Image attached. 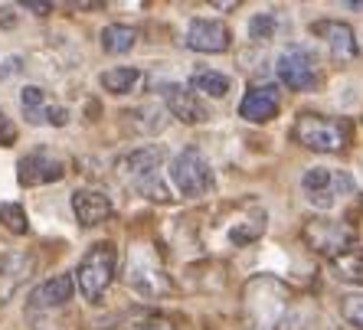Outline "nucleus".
Masks as SVG:
<instances>
[{
    "instance_id": "30",
    "label": "nucleus",
    "mask_w": 363,
    "mask_h": 330,
    "mask_svg": "<svg viewBox=\"0 0 363 330\" xmlns=\"http://www.w3.org/2000/svg\"><path fill=\"white\" fill-rule=\"evenodd\" d=\"M23 10H33V13H50L52 4H33V0H30V4H23Z\"/></svg>"
},
{
    "instance_id": "27",
    "label": "nucleus",
    "mask_w": 363,
    "mask_h": 330,
    "mask_svg": "<svg viewBox=\"0 0 363 330\" xmlns=\"http://www.w3.org/2000/svg\"><path fill=\"white\" fill-rule=\"evenodd\" d=\"M13 144H17V125L0 108V147H13Z\"/></svg>"
},
{
    "instance_id": "10",
    "label": "nucleus",
    "mask_w": 363,
    "mask_h": 330,
    "mask_svg": "<svg viewBox=\"0 0 363 330\" xmlns=\"http://www.w3.org/2000/svg\"><path fill=\"white\" fill-rule=\"evenodd\" d=\"M301 236L314 252L328 255V258H337L340 252L354 249V229L340 220H311Z\"/></svg>"
},
{
    "instance_id": "15",
    "label": "nucleus",
    "mask_w": 363,
    "mask_h": 330,
    "mask_svg": "<svg viewBox=\"0 0 363 330\" xmlns=\"http://www.w3.org/2000/svg\"><path fill=\"white\" fill-rule=\"evenodd\" d=\"M279 89L275 85H252L249 92L242 95L239 102V118L252 121V125H262V121H272L279 115Z\"/></svg>"
},
{
    "instance_id": "5",
    "label": "nucleus",
    "mask_w": 363,
    "mask_h": 330,
    "mask_svg": "<svg viewBox=\"0 0 363 330\" xmlns=\"http://www.w3.org/2000/svg\"><path fill=\"white\" fill-rule=\"evenodd\" d=\"M170 183L177 186V193L186 200H196V196L213 193L216 177H213L210 161L203 157V151L196 147H184V151L170 161Z\"/></svg>"
},
{
    "instance_id": "13",
    "label": "nucleus",
    "mask_w": 363,
    "mask_h": 330,
    "mask_svg": "<svg viewBox=\"0 0 363 330\" xmlns=\"http://www.w3.org/2000/svg\"><path fill=\"white\" fill-rule=\"evenodd\" d=\"M20 105H23V115L30 125H52V127L69 125V111L60 102H52L46 89H40V85H26L20 92Z\"/></svg>"
},
{
    "instance_id": "29",
    "label": "nucleus",
    "mask_w": 363,
    "mask_h": 330,
    "mask_svg": "<svg viewBox=\"0 0 363 330\" xmlns=\"http://www.w3.org/2000/svg\"><path fill=\"white\" fill-rule=\"evenodd\" d=\"M131 330H167V324L157 321V317H144V321L131 324Z\"/></svg>"
},
{
    "instance_id": "11",
    "label": "nucleus",
    "mask_w": 363,
    "mask_h": 330,
    "mask_svg": "<svg viewBox=\"0 0 363 330\" xmlns=\"http://www.w3.org/2000/svg\"><path fill=\"white\" fill-rule=\"evenodd\" d=\"M186 50L194 52H206V56H216V52H226L229 42H233V33L223 20H210V17H196L186 26Z\"/></svg>"
},
{
    "instance_id": "6",
    "label": "nucleus",
    "mask_w": 363,
    "mask_h": 330,
    "mask_svg": "<svg viewBox=\"0 0 363 330\" xmlns=\"http://www.w3.org/2000/svg\"><path fill=\"white\" fill-rule=\"evenodd\" d=\"M245 307H249V314H252V321L259 327H272V324L281 321V314L288 307V288L279 278L259 275L245 288Z\"/></svg>"
},
{
    "instance_id": "23",
    "label": "nucleus",
    "mask_w": 363,
    "mask_h": 330,
    "mask_svg": "<svg viewBox=\"0 0 363 330\" xmlns=\"http://www.w3.org/2000/svg\"><path fill=\"white\" fill-rule=\"evenodd\" d=\"M135 42H138V33L131 30V26H125V23H108L105 30H101V50L111 52V56L128 52Z\"/></svg>"
},
{
    "instance_id": "22",
    "label": "nucleus",
    "mask_w": 363,
    "mask_h": 330,
    "mask_svg": "<svg viewBox=\"0 0 363 330\" xmlns=\"http://www.w3.org/2000/svg\"><path fill=\"white\" fill-rule=\"evenodd\" d=\"M330 271L337 281H347V285H363V252L360 249H347L337 258H330Z\"/></svg>"
},
{
    "instance_id": "19",
    "label": "nucleus",
    "mask_w": 363,
    "mask_h": 330,
    "mask_svg": "<svg viewBox=\"0 0 363 330\" xmlns=\"http://www.w3.org/2000/svg\"><path fill=\"white\" fill-rule=\"evenodd\" d=\"M265 232V210H259V206H249L245 212H239V216H233L226 226V242L229 246H249V242H255V239Z\"/></svg>"
},
{
    "instance_id": "24",
    "label": "nucleus",
    "mask_w": 363,
    "mask_h": 330,
    "mask_svg": "<svg viewBox=\"0 0 363 330\" xmlns=\"http://www.w3.org/2000/svg\"><path fill=\"white\" fill-rule=\"evenodd\" d=\"M275 30H279V13H272V10H262V13H255V17L249 20V36H252L255 42L272 40Z\"/></svg>"
},
{
    "instance_id": "14",
    "label": "nucleus",
    "mask_w": 363,
    "mask_h": 330,
    "mask_svg": "<svg viewBox=\"0 0 363 330\" xmlns=\"http://www.w3.org/2000/svg\"><path fill=\"white\" fill-rule=\"evenodd\" d=\"M36 258L33 252H4L0 255V305H7L33 275Z\"/></svg>"
},
{
    "instance_id": "21",
    "label": "nucleus",
    "mask_w": 363,
    "mask_h": 330,
    "mask_svg": "<svg viewBox=\"0 0 363 330\" xmlns=\"http://www.w3.org/2000/svg\"><path fill=\"white\" fill-rule=\"evenodd\" d=\"M190 89H194L196 95L223 98V95H229V89H233V79L216 72V69H196L194 76H190Z\"/></svg>"
},
{
    "instance_id": "2",
    "label": "nucleus",
    "mask_w": 363,
    "mask_h": 330,
    "mask_svg": "<svg viewBox=\"0 0 363 330\" xmlns=\"http://www.w3.org/2000/svg\"><path fill=\"white\" fill-rule=\"evenodd\" d=\"M115 271H118V252H115V242H92V246L85 249L82 262H79L76 281L79 295L89 301V305H99L108 285L115 281Z\"/></svg>"
},
{
    "instance_id": "25",
    "label": "nucleus",
    "mask_w": 363,
    "mask_h": 330,
    "mask_svg": "<svg viewBox=\"0 0 363 330\" xmlns=\"http://www.w3.org/2000/svg\"><path fill=\"white\" fill-rule=\"evenodd\" d=\"M0 222H4L13 236H23L26 229H30V222H26V210L20 203H4L0 206Z\"/></svg>"
},
{
    "instance_id": "7",
    "label": "nucleus",
    "mask_w": 363,
    "mask_h": 330,
    "mask_svg": "<svg viewBox=\"0 0 363 330\" xmlns=\"http://www.w3.org/2000/svg\"><path fill=\"white\" fill-rule=\"evenodd\" d=\"M354 177L344 173V170H330V167H311L301 177V190L304 200L314 206V210H330L340 196L354 193Z\"/></svg>"
},
{
    "instance_id": "8",
    "label": "nucleus",
    "mask_w": 363,
    "mask_h": 330,
    "mask_svg": "<svg viewBox=\"0 0 363 330\" xmlns=\"http://www.w3.org/2000/svg\"><path fill=\"white\" fill-rule=\"evenodd\" d=\"M275 72H279V82L291 92H314L318 89V62H314L311 50H304L298 42L279 52Z\"/></svg>"
},
{
    "instance_id": "28",
    "label": "nucleus",
    "mask_w": 363,
    "mask_h": 330,
    "mask_svg": "<svg viewBox=\"0 0 363 330\" xmlns=\"http://www.w3.org/2000/svg\"><path fill=\"white\" fill-rule=\"evenodd\" d=\"M20 66H23V59H20V56L4 59V62H0V79H7V76H13V72H20Z\"/></svg>"
},
{
    "instance_id": "12",
    "label": "nucleus",
    "mask_w": 363,
    "mask_h": 330,
    "mask_svg": "<svg viewBox=\"0 0 363 330\" xmlns=\"http://www.w3.org/2000/svg\"><path fill=\"white\" fill-rule=\"evenodd\" d=\"M161 95H164V102H167V111L177 121H184V125H203V121H210V108L200 102V95H196L190 85L167 82V85H161Z\"/></svg>"
},
{
    "instance_id": "4",
    "label": "nucleus",
    "mask_w": 363,
    "mask_h": 330,
    "mask_svg": "<svg viewBox=\"0 0 363 330\" xmlns=\"http://www.w3.org/2000/svg\"><path fill=\"white\" fill-rule=\"evenodd\" d=\"M295 141L311 151L321 154H337L347 147V137H350V127L340 118H328V115H318V111H301L295 121Z\"/></svg>"
},
{
    "instance_id": "9",
    "label": "nucleus",
    "mask_w": 363,
    "mask_h": 330,
    "mask_svg": "<svg viewBox=\"0 0 363 330\" xmlns=\"http://www.w3.org/2000/svg\"><path fill=\"white\" fill-rule=\"evenodd\" d=\"M66 177V164L50 147H33L17 161V180L23 186H46Z\"/></svg>"
},
{
    "instance_id": "18",
    "label": "nucleus",
    "mask_w": 363,
    "mask_h": 330,
    "mask_svg": "<svg viewBox=\"0 0 363 330\" xmlns=\"http://www.w3.org/2000/svg\"><path fill=\"white\" fill-rule=\"evenodd\" d=\"M76 295V281L72 275H56V278L43 281L40 288L30 295V311H56V307H66Z\"/></svg>"
},
{
    "instance_id": "26",
    "label": "nucleus",
    "mask_w": 363,
    "mask_h": 330,
    "mask_svg": "<svg viewBox=\"0 0 363 330\" xmlns=\"http://www.w3.org/2000/svg\"><path fill=\"white\" fill-rule=\"evenodd\" d=\"M340 314L347 324H354L357 330H363V295H347L340 301Z\"/></svg>"
},
{
    "instance_id": "1",
    "label": "nucleus",
    "mask_w": 363,
    "mask_h": 330,
    "mask_svg": "<svg viewBox=\"0 0 363 330\" xmlns=\"http://www.w3.org/2000/svg\"><path fill=\"white\" fill-rule=\"evenodd\" d=\"M161 167H164V147H157V144L135 147V151L121 154L118 161H115V173H118L121 183L138 190V193L147 196V200L167 203L170 193L161 177Z\"/></svg>"
},
{
    "instance_id": "17",
    "label": "nucleus",
    "mask_w": 363,
    "mask_h": 330,
    "mask_svg": "<svg viewBox=\"0 0 363 330\" xmlns=\"http://www.w3.org/2000/svg\"><path fill=\"white\" fill-rule=\"evenodd\" d=\"M311 33L321 36L324 42H328V50L334 59L347 62L357 56V36L354 30L347 23H340V20H318V23H311Z\"/></svg>"
},
{
    "instance_id": "16",
    "label": "nucleus",
    "mask_w": 363,
    "mask_h": 330,
    "mask_svg": "<svg viewBox=\"0 0 363 330\" xmlns=\"http://www.w3.org/2000/svg\"><path fill=\"white\" fill-rule=\"evenodd\" d=\"M69 203H72V216H76V222L82 229L99 226V222L111 220V212H115L111 200L105 193H99V190H76Z\"/></svg>"
},
{
    "instance_id": "20",
    "label": "nucleus",
    "mask_w": 363,
    "mask_h": 330,
    "mask_svg": "<svg viewBox=\"0 0 363 330\" xmlns=\"http://www.w3.org/2000/svg\"><path fill=\"white\" fill-rule=\"evenodd\" d=\"M101 89L111 95H128V92H135L138 85H141V69L135 66H118V69H105L99 76Z\"/></svg>"
},
{
    "instance_id": "3",
    "label": "nucleus",
    "mask_w": 363,
    "mask_h": 330,
    "mask_svg": "<svg viewBox=\"0 0 363 330\" xmlns=\"http://www.w3.org/2000/svg\"><path fill=\"white\" fill-rule=\"evenodd\" d=\"M128 288L138 291L141 297H167L174 291L167 271H164L161 258L154 255V249L147 242H135L128 252Z\"/></svg>"
}]
</instances>
